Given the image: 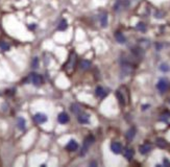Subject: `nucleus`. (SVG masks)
I'll return each instance as SVG.
<instances>
[{"label":"nucleus","instance_id":"1","mask_svg":"<svg viewBox=\"0 0 170 167\" xmlns=\"http://www.w3.org/2000/svg\"><path fill=\"white\" fill-rule=\"evenodd\" d=\"M28 80L32 84V85L37 86V87L41 86L42 84H43V77L38 73H30L29 74Z\"/></svg>","mask_w":170,"mask_h":167},{"label":"nucleus","instance_id":"2","mask_svg":"<svg viewBox=\"0 0 170 167\" xmlns=\"http://www.w3.org/2000/svg\"><path fill=\"white\" fill-rule=\"evenodd\" d=\"M94 141H95V139H94L93 136H89V137H87V138L85 139L83 148H81V153H80V156H85V155H86V153H87L88 149H89V146H90L92 143H94Z\"/></svg>","mask_w":170,"mask_h":167},{"label":"nucleus","instance_id":"3","mask_svg":"<svg viewBox=\"0 0 170 167\" xmlns=\"http://www.w3.org/2000/svg\"><path fill=\"white\" fill-rule=\"evenodd\" d=\"M157 88L161 93H165L169 88V82L165 78H161L157 84Z\"/></svg>","mask_w":170,"mask_h":167},{"label":"nucleus","instance_id":"4","mask_svg":"<svg viewBox=\"0 0 170 167\" xmlns=\"http://www.w3.org/2000/svg\"><path fill=\"white\" fill-rule=\"evenodd\" d=\"M129 5V0H117L115 5H114V11L117 12V13H119L122 9H126Z\"/></svg>","mask_w":170,"mask_h":167},{"label":"nucleus","instance_id":"5","mask_svg":"<svg viewBox=\"0 0 170 167\" xmlns=\"http://www.w3.org/2000/svg\"><path fill=\"white\" fill-rule=\"evenodd\" d=\"M33 121L38 124H42V123H45L47 121V116L43 113H37L33 115Z\"/></svg>","mask_w":170,"mask_h":167},{"label":"nucleus","instance_id":"6","mask_svg":"<svg viewBox=\"0 0 170 167\" xmlns=\"http://www.w3.org/2000/svg\"><path fill=\"white\" fill-rule=\"evenodd\" d=\"M77 121L81 123V124H87L90 122V116L86 114V113H80L77 116Z\"/></svg>","mask_w":170,"mask_h":167},{"label":"nucleus","instance_id":"7","mask_svg":"<svg viewBox=\"0 0 170 167\" xmlns=\"http://www.w3.org/2000/svg\"><path fill=\"white\" fill-rule=\"evenodd\" d=\"M111 151L116 155L120 154L122 151V145L119 142H113L112 144H111Z\"/></svg>","mask_w":170,"mask_h":167},{"label":"nucleus","instance_id":"8","mask_svg":"<svg viewBox=\"0 0 170 167\" xmlns=\"http://www.w3.org/2000/svg\"><path fill=\"white\" fill-rule=\"evenodd\" d=\"M66 148H67V151H77V148H78V144H77V142L75 140H70V141L68 142V144L66 145Z\"/></svg>","mask_w":170,"mask_h":167},{"label":"nucleus","instance_id":"9","mask_svg":"<svg viewBox=\"0 0 170 167\" xmlns=\"http://www.w3.org/2000/svg\"><path fill=\"white\" fill-rule=\"evenodd\" d=\"M116 97H117V99H118L119 103H120L121 106H125V105H126V98H125L124 94L122 93L120 90H118L116 92Z\"/></svg>","mask_w":170,"mask_h":167},{"label":"nucleus","instance_id":"10","mask_svg":"<svg viewBox=\"0 0 170 167\" xmlns=\"http://www.w3.org/2000/svg\"><path fill=\"white\" fill-rule=\"evenodd\" d=\"M139 151L142 155H146L148 154L149 151H151V145L149 143H145V144H142L139 146Z\"/></svg>","mask_w":170,"mask_h":167},{"label":"nucleus","instance_id":"11","mask_svg":"<svg viewBox=\"0 0 170 167\" xmlns=\"http://www.w3.org/2000/svg\"><path fill=\"white\" fill-rule=\"evenodd\" d=\"M58 122H60V123H62V124H65V123H67V122L69 121V116H68L67 113L63 112V113H61V114L58 115Z\"/></svg>","mask_w":170,"mask_h":167},{"label":"nucleus","instance_id":"12","mask_svg":"<svg viewBox=\"0 0 170 167\" xmlns=\"http://www.w3.org/2000/svg\"><path fill=\"white\" fill-rule=\"evenodd\" d=\"M106 95V92L104 91V89H103L102 87H100V86H98V87L95 89V96L96 97H99V98H103V97Z\"/></svg>","mask_w":170,"mask_h":167},{"label":"nucleus","instance_id":"13","mask_svg":"<svg viewBox=\"0 0 170 167\" xmlns=\"http://www.w3.org/2000/svg\"><path fill=\"white\" fill-rule=\"evenodd\" d=\"M115 39H116V41L118 42V43H120V44L126 43V38H125L124 36H123V34L120 32H117L115 34Z\"/></svg>","mask_w":170,"mask_h":167},{"label":"nucleus","instance_id":"14","mask_svg":"<svg viewBox=\"0 0 170 167\" xmlns=\"http://www.w3.org/2000/svg\"><path fill=\"white\" fill-rule=\"evenodd\" d=\"M123 156L126 160L131 161L134 157V151H133L132 148H125L124 151H123Z\"/></svg>","mask_w":170,"mask_h":167},{"label":"nucleus","instance_id":"15","mask_svg":"<svg viewBox=\"0 0 170 167\" xmlns=\"http://www.w3.org/2000/svg\"><path fill=\"white\" fill-rule=\"evenodd\" d=\"M79 67L81 70H89L91 67V62L88 60H81L79 63Z\"/></svg>","mask_w":170,"mask_h":167},{"label":"nucleus","instance_id":"16","mask_svg":"<svg viewBox=\"0 0 170 167\" xmlns=\"http://www.w3.org/2000/svg\"><path fill=\"white\" fill-rule=\"evenodd\" d=\"M160 120L164 123H167V124H170V113L169 112H165L164 114H162L160 117Z\"/></svg>","mask_w":170,"mask_h":167},{"label":"nucleus","instance_id":"17","mask_svg":"<svg viewBox=\"0 0 170 167\" xmlns=\"http://www.w3.org/2000/svg\"><path fill=\"white\" fill-rule=\"evenodd\" d=\"M135 136H136V129H135V128H131V129H129V131L126 132V135H125V137H126V139H127V140H129V141H131V140H133V139H134V137H135Z\"/></svg>","mask_w":170,"mask_h":167},{"label":"nucleus","instance_id":"18","mask_svg":"<svg viewBox=\"0 0 170 167\" xmlns=\"http://www.w3.org/2000/svg\"><path fill=\"white\" fill-rule=\"evenodd\" d=\"M99 20H100L101 26H102V27H106V25H108V14L106 13L101 14V16L99 17Z\"/></svg>","mask_w":170,"mask_h":167},{"label":"nucleus","instance_id":"19","mask_svg":"<svg viewBox=\"0 0 170 167\" xmlns=\"http://www.w3.org/2000/svg\"><path fill=\"white\" fill-rule=\"evenodd\" d=\"M17 125H18V129L19 130L24 131V130H25V125H26L25 119L23 118V117H19V118H18V122H17Z\"/></svg>","mask_w":170,"mask_h":167},{"label":"nucleus","instance_id":"20","mask_svg":"<svg viewBox=\"0 0 170 167\" xmlns=\"http://www.w3.org/2000/svg\"><path fill=\"white\" fill-rule=\"evenodd\" d=\"M75 62H76V55L73 52V58H72V55H71V57L69 58V61H68V63L66 64V68L68 67L73 68L74 65H75Z\"/></svg>","mask_w":170,"mask_h":167},{"label":"nucleus","instance_id":"21","mask_svg":"<svg viewBox=\"0 0 170 167\" xmlns=\"http://www.w3.org/2000/svg\"><path fill=\"white\" fill-rule=\"evenodd\" d=\"M70 108H71V111H72V113H74V114H77V115H78V114L80 113V111H81V110H80V106H79V105H77V103H72Z\"/></svg>","mask_w":170,"mask_h":167},{"label":"nucleus","instance_id":"22","mask_svg":"<svg viewBox=\"0 0 170 167\" xmlns=\"http://www.w3.org/2000/svg\"><path fill=\"white\" fill-rule=\"evenodd\" d=\"M68 28V23L66 20H62L61 22H60V24H58V30H61V32H64V30H66V29Z\"/></svg>","mask_w":170,"mask_h":167},{"label":"nucleus","instance_id":"23","mask_svg":"<svg viewBox=\"0 0 170 167\" xmlns=\"http://www.w3.org/2000/svg\"><path fill=\"white\" fill-rule=\"evenodd\" d=\"M157 145L160 148H164L167 146V141L163 138H158L157 139Z\"/></svg>","mask_w":170,"mask_h":167},{"label":"nucleus","instance_id":"24","mask_svg":"<svg viewBox=\"0 0 170 167\" xmlns=\"http://www.w3.org/2000/svg\"><path fill=\"white\" fill-rule=\"evenodd\" d=\"M0 49L3 51H9L10 50V44L4 41H0Z\"/></svg>","mask_w":170,"mask_h":167},{"label":"nucleus","instance_id":"25","mask_svg":"<svg viewBox=\"0 0 170 167\" xmlns=\"http://www.w3.org/2000/svg\"><path fill=\"white\" fill-rule=\"evenodd\" d=\"M136 28L138 29L139 32H145L146 30V25H145L143 22H139L137 25H136Z\"/></svg>","mask_w":170,"mask_h":167},{"label":"nucleus","instance_id":"26","mask_svg":"<svg viewBox=\"0 0 170 167\" xmlns=\"http://www.w3.org/2000/svg\"><path fill=\"white\" fill-rule=\"evenodd\" d=\"M160 70L163 71V72H168L170 70V67L167 64H162L160 66Z\"/></svg>","mask_w":170,"mask_h":167},{"label":"nucleus","instance_id":"27","mask_svg":"<svg viewBox=\"0 0 170 167\" xmlns=\"http://www.w3.org/2000/svg\"><path fill=\"white\" fill-rule=\"evenodd\" d=\"M32 66L33 68H37L39 66V59L38 58H33V60H32Z\"/></svg>","mask_w":170,"mask_h":167},{"label":"nucleus","instance_id":"28","mask_svg":"<svg viewBox=\"0 0 170 167\" xmlns=\"http://www.w3.org/2000/svg\"><path fill=\"white\" fill-rule=\"evenodd\" d=\"M154 16H156V18H163V13L162 12H157L154 14Z\"/></svg>","mask_w":170,"mask_h":167},{"label":"nucleus","instance_id":"29","mask_svg":"<svg viewBox=\"0 0 170 167\" xmlns=\"http://www.w3.org/2000/svg\"><path fill=\"white\" fill-rule=\"evenodd\" d=\"M35 27H37V24H35V23H32V24H29L28 25V29H30V30H33Z\"/></svg>","mask_w":170,"mask_h":167},{"label":"nucleus","instance_id":"30","mask_svg":"<svg viewBox=\"0 0 170 167\" xmlns=\"http://www.w3.org/2000/svg\"><path fill=\"white\" fill-rule=\"evenodd\" d=\"M163 163H164V165H170V162L167 159H164V161H163Z\"/></svg>","mask_w":170,"mask_h":167},{"label":"nucleus","instance_id":"31","mask_svg":"<svg viewBox=\"0 0 170 167\" xmlns=\"http://www.w3.org/2000/svg\"><path fill=\"white\" fill-rule=\"evenodd\" d=\"M148 107H149L148 105H145V106H143L142 108H143V110H146V108H148Z\"/></svg>","mask_w":170,"mask_h":167},{"label":"nucleus","instance_id":"32","mask_svg":"<svg viewBox=\"0 0 170 167\" xmlns=\"http://www.w3.org/2000/svg\"><path fill=\"white\" fill-rule=\"evenodd\" d=\"M90 165H97V163H95V162H92V163H90Z\"/></svg>","mask_w":170,"mask_h":167}]
</instances>
